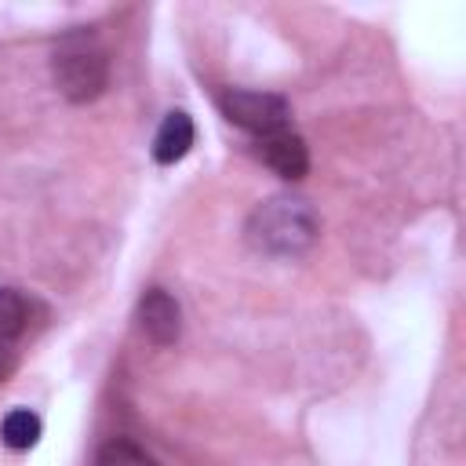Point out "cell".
<instances>
[{"label": "cell", "instance_id": "cell-1", "mask_svg": "<svg viewBox=\"0 0 466 466\" xmlns=\"http://www.w3.org/2000/svg\"><path fill=\"white\" fill-rule=\"evenodd\" d=\"M313 237H317V215L309 211L306 200L295 197H273L262 208H255L248 218V240L269 255H299L313 244Z\"/></svg>", "mask_w": 466, "mask_h": 466}, {"label": "cell", "instance_id": "cell-2", "mask_svg": "<svg viewBox=\"0 0 466 466\" xmlns=\"http://www.w3.org/2000/svg\"><path fill=\"white\" fill-rule=\"evenodd\" d=\"M106 76H109L106 51L87 33L66 36L62 47L55 51V84L69 102H91L95 95H102Z\"/></svg>", "mask_w": 466, "mask_h": 466}, {"label": "cell", "instance_id": "cell-3", "mask_svg": "<svg viewBox=\"0 0 466 466\" xmlns=\"http://www.w3.org/2000/svg\"><path fill=\"white\" fill-rule=\"evenodd\" d=\"M222 113L229 124L251 131V135H277V131H288V102L280 95H266V91H240V87H229L222 98H218Z\"/></svg>", "mask_w": 466, "mask_h": 466}, {"label": "cell", "instance_id": "cell-4", "mask_svg": "<svg viewBox=\"0 0 466 466\" xmlns=\"http://www.w3.org/2000/svg\"><path fill=\"white\" fill-rule=\"evenodd\" d=\"M138 328L146 331L149 342L157 346H171L182 331V313H178V302L164 291V288H149L142 299H138Z\"/></svg>", "mask_w": 466, "mask_h": 466}, {"label": "cell", "instance_id": "cell-5", "mask_svg": "<svg viewBox=\"0 0 466 466\" xmlns=\"http://www.w3.org/2000/svg\"><path fill=\"white\" fill-rule=\"evenodd\" d=\"M262 160L288 182H299L309 171V149L295 131H277L262 138Z\"/></svg>", "mask_w": 466, "mask_h": 466}, {"label": "cell", "instance_id": "cell-6", "mask_svg": "<svg viewBox=\"0 0 466 466\" xmlns=\"http://www.w3.org/2000/svg\"><path fill=\"white\" fill-rule=\"evenodd\" d=\"M189 146H193V120L182 109L167 113L157 138H153V160L157 164H175L189 153Z\"/></svg>", "mask_w": 466, "mask_h": 466}, {"label": "cell", "instance_id": "cell-7", "mask_svg": "<svg viewBox=\"0 0 466 466\" xmlns=\"http://www.w3.org/2000/svg\"><path fill=\"white\" fill-rule=\"evenodd\" d=\"M0 441H4L7 448H15V451L33 448V444L40 441V419H36L29 408H15V411H7L4 422H0Z\"/></svg>", "mask_w": 466, "mask_h": 466}, {"label": "cell", "instance_id": "cell-8", "mask_svg": "<svg viewBox=\"0 0 466 466\" xmlns=\"http://www.w3.org/2000/svg\"><path fill=\"white\" fill-rule=\"evenodd\" d=\"M25 299L11 288H0V342L15 346V339L25 331Z\"/></svg>", "mask_w": 466, "mask_h": 466}, {"label": "cell", "instance_id": "cell-9", "mask_svg": "<svg viewBox=\"0 0 466 466\" xmlns=\"http://www.w3.org/2000/svg\"><path fill=\"white\" fill-rule=\"evenodd\" d=\"M95 466H157V459L146 448H138L135 441H120L116 437V441H106L98 448Z\"/></svg>", "mask_w": 466, "mask_h": 466}, {"label": "cell", "instance_id": "cell-10", "mask_svg": "<svg viewBox=\"0 0 466 466\" xmlns=\"http://www.w3.org/2000/svg\"><path fill=\"white\" fill-rule=\"evenodd\" d=\"M11 368H15V346H4V342H0V379H4Z\"/></svg>", "mask_w": 466, "mask_h": 466}]
</instances>
